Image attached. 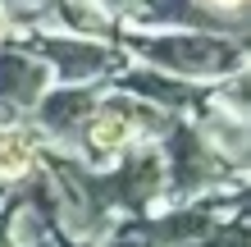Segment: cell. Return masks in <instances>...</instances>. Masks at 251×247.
I'll use <instances>...</instances> for the list:
<instances>
[{
    "label": "cell",
    "mask_w": 251,
    "mask_h": 247,
    "mask_svg": "<svg viewBox=\"0 0 251 247\" xmlns=\"http://www.w3.org/2000/svg\"><path fill=\"white\" fill-rule=\"evenodd\" d=\"M128 64L155 69V74L215 87L247 69V41L210 37V32H174V27H119L114 32Z\"/></svg>",
    "instance_id": "1"
},
{
    "label": "cell",
    "mask_w": 251,
    "mask_h": 247,
    "mask_svg": "<svg viewBox=\"0 0 251 247\" xmlns=\"http://www.w3.org/2000/svg\"><path fill=\"white\" fill-rule=\"evenodd\" d=\"M155 147H160V161H165V206L247 188V174L233 169L224 156L201 137V128L192 119H174V128Z\"/></svg>",
    "instance_id": "2"
},
{
    "label": "cell",
    "mask_w": 251,
    "mask_h": 247,
    "mask_svg": "<svg viewBox=\"0 0 251 247\" xmlns=\"http://www.w3.org/2000/svg\"><path fill=\"white\" fill-rule=\"evenodd\" d=\"M23 51H32L41 64L50 69V82L60 87H110L114 74L128 64L119 41L105 37H73V32H23L9 37Z\"/></svg>",
    "instance_id": "3"
},
{
    "label": "cell",
    "mask_w": 251,
    "mask_h": 247,
    "mask_svg": "<svg viewBox=\"0 0 251 247\" xmlns=\"http://www.w3.org/2000/svg\"><path fill=\"white\" fill-rule=\"evenodd\" d=\"M247 5L251 0H151L132 27H174V32H210L247 41Z\"/></svg>",
    "instance_id": "4"
},
{
    "label": "cell",
    "mask_w": 251,
    "mask_h": 247,
    "mask_svg": "<svg viewBox=\"0 0 251 247\" xmlns=\"http://www.w3.org/2000/svg\"><path fill=\"white\" fill-rule=\"evenodd\" d=\"M50 92V69L19 41L0 46V119H32L37 101Z\"/></svg>",
    "instance_id": "5"
},
{
    "label": "cell",
    "mask_w": 251,
    "mask_h": 247,
    "mask_svg": "<svg viewBox=\"0 0 251 247\" xmlns=\"http://www.w3.org/2000/svg\"><path fill=\"white\" fill-rule=\"evenodd\" d=\"M110 87H119V92L146 101V106H155L160 114H169V119H192V114L205 106V96H210V87H197V82L155 74V69H142V64H124Z\"/></svg>",
    "instance_id": "6"
},
{
    "label": "cell",
    "mask_w": 251,
    "mask_h": 247,
    "mask_svg": "<svg viewBox=\"0 0 251 247\" xmlns=\"http://www.w3.org/2000/svg\"><path fill=\"white\" fill-rule=\"evenodd\" d=\"M100 92H105V87H60V82H50V92L37 101V110H32V119H27V124L41 133L46 147L69 151L73 133H78L82 119L96 110Z\"/></svg>",
    "instance_id": "7"
},
{
    "label": "cell",
    "mask_w": 251,
    "mask_h": 247,
    "mask_svg": "<svg viewBox=\"0 0 251 247\" xmlns=\"http://www.w3.org/2000/svg\"><path fill=\"white\" fill-rule=\"evenodd\" d=\"M192 124L201 128V137L210 142L233 169L247 174V114H233L224 106H210V96H205V106L192 114Z\"/></svg>",
    "instance_id": "8"
},
{
    "label": "cell",
    "mask_w": 251,
    "mask_h": 247,
    "mask_svg": "<svg viewBox=\"0 0 251 247\" xmlns=\"http://www.w3.org/2000/svg\"><path fill=\"white\" fill-rule=\"evenodd\" d=\"M96 5L114 19V27H132V23L146 14V5H151V0H96Z\"/></svg>",
    "instance_id": "9"
},
{
    "label": "cell",
    "mask_w": 251,
    "mask_h": 247,
    "mask_svg": "<svg viewBox=\"0 0 251 247\" xmlns=\"http://www.w3.org/2000/svg\"><path fill=\"white\" fill-rule=\"evenodd\" d=\"M50 247H96V243H78V238H60V234H55Z\"/></svg>",
    "instance_id": "10"
},
{
    "label": "cell",
    "mask_w": 251,
    "mask_h": 247,
    "mask_svg": "<svg viewBox=\"0 0 251 247\" xmlns=\"http://www.w3.org/2000/svg\"><path fill=\"white\" fill-rule=\"evenodd\" d=\"M9 41V19H5V9H0V46Z\"/></svg>",
    "instance_id": "11"
},
{
    "label": "cell",
    "mask_w": 251,
    "mask_h": 247,
    "mask_svg": "<svg viewBox=\"0 0 251 247\" xmlns=\"http://www.w3.org/2000/svg\"><path fill=\"white\" fill-rule=\"evenodd\" d=\"M238 247H247V243H238Z\"/></svg>",
    "instance_id": "12"
}]
</instances>
